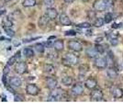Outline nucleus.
Listing matches in <instances>:
<instances>
[{
  "instance_id": "obj_21",
  "label": "nucleus",
  "mask_w": 123,
  "mask_h": 110,
  "mask_svg": "<svg viewBox=\"0 0 123 110\" xmlns=\"http://www.w3.org/2000/svg\"><path fill=\"white\" fill-rule=\"evenodd\" d=\"M49 21H50V18L45 15V16H42L40 17L39 19V26L40 27H45L49 24Z\"/></svg>"
},
{
  "instance_id": "obj_40",
  "label": "nucleus",
  "mask_w": 123,
  "mask_h": 110,
  "mask_svg": "<svg viewBox=\"0 0 123 110\" xmlns=\"http://www.w3.org/2000/svg\"><path fill=\"white\" fill-rule=\"evenodd\" d=\"M7 90H8V91H10V93H13V94L15 93V91H14V90L12 89L11 87H7Z\"/></svg>"
},
{
  "instance_id": "obj_15",
  "label": "nucleus",
  "mask_w": 123,
  "mask_h": 110,
  "mask_svg": "<svg viewBox=\"0 0 123 110\" xmlns=\"http://www.w3.org/2000/svg\"><path fill=\"white\" fill-rule=\"evenodd\" d=\"M107 75H108V77L109 79L115 80L118 75V71L116 70L115 67H109V68H108V70H107Z\"/></svg>"
},
{
  "instance_id": "obj_38",
  "label": "nucleus",
  "mask_w": 123,
  "mask_h": 110,
  "mask_svg": "<svg viewBox=\"0 0 123 110\" xmlns=\"http://www.w3.org/2000/svg\"><path fill=\"white\" fill-rule=\"evenodd\" d=\"M65 3H67V4H72V3H74L75 0H63Z\"/></svg>"
},
{
  "instance_id": "obj_37",
  "label": "nucleus",
  "mask_w": 123,
  "mask_h": 110,
  "mask_svg": "<svg viewBox=\"0 0 123 110\" xmlns=\"http://www.w3.org/2000/svg\"><path fill=\"white\" fill-rule=\"evenodd\" d=\"M102 41H103L102 37H100V38H97V39H96V42H97V43H101Z\"/></svg>"
},
{
  "instance_id": "obj_23",
  "label": "nucleus",
  "mask_w": 123,
  "mask_h": 110,
  "mask_svg": "<svg viewBox=\"0 0 123 110\" xmlns=\"http://www.w3.org/2000/svg\"><path fill=\"white\" fill-rule=\"evenodd\" d=\"M43 70H44V72L47 73H54V71H55L54 66H53V65H51V64H49V63L44 64V66H43Z\"/></svg>"
},
{
  "instance_id": "obj_26",
  "label": "nucleus",
  "mask_w": 123,
  "mask_h": 110,
  "mask_svg": "<svg viewBox=\"0 0 123 110\" xmlns=\"http://www.w3.org/2000/svg\"><path fill=\"white\" fill-rule=\"evenodd\" d=\"M95 48H96V50H97V52H98V54H103V53L105 52V48L100 43H97L95 45Z\"/></svg>"
},
{
  "instance_id": "obj_4",
  "label": "nucleus",
  "mask_w": 123,
  "mask_h": 110,
  "mask_svg": "<svg viewBox=\"0 0 123 110\" xmlns=\"http://www.w3.org/2000/svg\"><path fill=\"white\" fill-rule=\"evenodd\" d=\"M104 98V93L99 88H95L90 94V99L92 101H101Z\"/></svg>"
},
{
  "instance_id": "obj_31",
  "label": "nucleus",
  "mask_w": 123,
  "mask_h": 110,
  "mask_svg": "<svg viewBox=\"0 0 123 110\" xmlns=\"http://www.w3.org/2000/svg\"><path fill=\"white\" fill-rule=\"evenodd\" d=\"M54 0H44L43 4L46 6L47 7H52V6L54 5Z\"/></svg>"
},
{
  "instance_id": "obj_14",
  "label": "nucleus",
  "mask_w": 123,
  "mask_h": 110,
  "mask_svg": "<svg viewBox=\"0 0 123 110\" xmlns=\"http://www.w3.org/2000/svg\"><path fill=\"white\" fill-rule=\"evenodd\" d=\"M53 48L58 52H62L63 49H64V42H63V41L62 40H56L55 41L53 42Z\"/></svg>"
},
{
  "instance_id": "obj_10",
  "label": "nucleus",
  "mask_w": 123,
  "mask_h": 110,
  "mask_svg": "<svg viewBox=\"0 0 123 110\" xmlns=\"http://www.w3.org/2000/svg\"><path fill=\"white\" fill-rule=\"evenodd\" d=\"M110 92H111L113 97L116 98V99H119V98L123 97V89L118 87V86H114Z\"/></svg>"
},
{
  "instance_id": "obj_7",
  "label": "nucleus",
  "mask_w": 123,
  "mask_h": 110,
  "mask_svg": "<svg viewBox=\"0 0 123 110\" xmlns=\"http://www.w3.org/2000/svg\"><path fill=\"white\" fill-rule=\"evenodd\" d=\"M73 94H74L75 96H79V95H82L84 94V86L82 84L80 83H76V84H73L72 90H71Z\"/></svg>"
},
{
  "instance_id": "obj_41",
  "label": "nucleus",
  "mask_w": 123,
  "mask_h": 110,
  "mask_svg": "<svg viewBox=\"0 0 123 110\" xmlns=\"http://www.w3.org/2000/svg\"><path fill=\"white\" fill-rule=\"evenodd\" d=\"M83 2H89V1H90V0H82Z\"/></svg>"
},
{
  "instance_id": "obj_13",
  "label": "nucleus",
  "mask_w": 123,
  "mask_h": 110,
  "mask_svg": "<svg viewBox=\"0 0 123 110\" xmlns=\"http://www.w3.org/2000/svg\"><path fill=\"white\" fill-rule=\"evenodd\" d=\"M57 84H58V81L55 78H52V77H49L46 80V86L48 89L50 90H54L57 87Z\"/></svg>"
},
{
  "instance_id": "obj_33",
  "label": "nucleus",
  "mask_w": 123,
  "mask_h": 110,
  "mask_svg": "<svg viewBox=\"0 0 123 110\" xmlns=\"http://www.w3.org/2000/svg\"><path fill=\"white\" fill-rule=\"evenodd\" d=\"M87 17L89 19H94L96 18V10L93 11V10H89L87 12Z\"/></svg>"
},
{
  "instance_id": "obj_34",
  "label": "nucleus",
  "mask_w": 123,
  "mask_h": 110,
  "mask_svg": "<svg viewBox=\"0 0 123 110\" xmlns=\"http://www.w3.org/2000/svg\"><path fill=\"white\" fill-rule=\"evenodd\" d=\"M24 97L20 95V94H15V96H14V100L15 101H24Z\"/></svg>"
},
{
  "instance_id": "obj_12",
  "label": "nucleus",
  "mask_w": 123,
  "mask_h": 110,
  "mask_svg": "<svg viewBox=\"0 0 123 110\" xmlns=\"http://www.w3.org/2000/svg\"><path fill=\"white\" fill-rule=\"evenodd\" d=\"M59 22L61 23L62 26H71L72 25V21L69 17L65 15V14H62L59 17Z\"/></svg>"
},
{
  "instance_id": "obj_36",
  "label": "nucleus",
  "mask_w": 123,
  "mask_h": 110,
  "mask_svg": "<svg viewBox=\"0 0 123 110\" xmlns=\"http://www.w3.org/2000/svg\"><path fill=\"white\" fill-rule=\"evenodd\" d=\"M8 69H9V65L7 64V65L5 67V69H4V74H6V73L9 72V70H8Z\"/></svg>"
},
{
  "instance_id": "obj_11",
  "label": "nucleus",
  "mask_w": 123,
  "mask_h": 110,
  "mask_svg": "<svg viewBox=\"0 0 123 110\" xmlns=\"http://www.w3.org/2000/svg\"><path fill=\"white\" fill-rule=\"evenodd\" d=\"M45 15H46L51 20H54V19H56L57 17H58V11H57L55 8H53V7H48L46 9Z\"/></svg>"
},
{
  "instance_id": "obj_2",
  "label": "nucleus",
  "mask_w": 123,
  "mask_h": 110,
  "mask_svg": "<svg viewBox=\"0 0 123 110\" xmlns=\"http://www.w3.org/2000/svg\"><path fill=\"white\" fill-rule=\"evenodd\" d=\"M94 65L96 68H98V70H104V69L107 68L108 66V62L105 58L98 56V57L95 58V61H94Z\"/></svg>"
},
{
  "instance_id": "obj_28",
  "label": "nucleus",
  "mask_w": 123,
  "mask_h": 110,
  "mask_svg": "<svg viewBox=\"0 0 123 110\" xmlns=\"http://www.w3.org/2000/svg\"><path fill=\"white\" fill-rule=\"evenodd\" d=\"M35 48H36L37 52L40 53H42L44 52V50H45V47L43 46L42 43H37L36 45H35Z\"/></svg>"
},
{
  "instance_id": "obj_22",
  "label": "nucleus",
  "mask_w": 123,
  "mask_h": 110,
  "mask_svg": "<svg viewBox=\"0 0 123 110\" xmlns=\"http://www.w3.org/2000/svg\"><path fill=\"white\" fill-rule=\"evenodd\" d=\"M23 54H24L25 57H27V58H32L34 56V51L30 47L25 48V49L23 50Z\"/></svg>"
},
{
  "instance_id": "obj_1",
  "label": "nucleus",
  "mask_w": 123,
  "mask_h": 110,
  "mask_svg": "<svg viewBox=\"0 0 123 110\" xmlns=\"http://www.w3.org/2000/svg\"><path fill=\"white\" fill-rule=\"evenodd\" d=\"M93 8L97 12H103L107 10V0H95Z\"/></svg>"
},
{
  "instance_id": "obj_30",
  "label": "nucleus",
  "mask_w": 123,
  "mask_h": 110,
  "mask_svg": "<svg viewBox=\"0 0 123 110\" xmlns=\"http://www.w3.org/2000/svg\"><path fill=\"white\" fill-rule=\"evenodd\" d=\"M5 32H6V34L8 37H14L15 36V31H14L11 28H6Z\"/></svg>"
},
{
  "instance_id": "obj_35",
  "label": "nucleus",
  "mask_w": 123,
  "mask_h": 110,
  "mask_svg": "<svg viewBox=\"0 0 123 110\" xmlns=\"http://www.w3.org/2000/svg\"><path fill=\"white\" fill-rule=\"evenodd\" d=\"M75 34H76V32L74 31V30H69V31L65 32V35L66 36H74Z\"/></svg>"
},
{
  "instance_id": "obj_27",
  "label": "nucleus",
  "mask_w": 123,
  "mask_h": 110,
  "mask_svg": "<svg viewBox=\"0 0 123 110\" xmlns=\"http://www.w3.org/2000/svg\"><path fill=\"white\" fill-rule=\"evenodd\" d=\"M2 24H3V26L6 28H12L13 27V23H12V21H10V19H8V18H6L5 20L2 22Z\"/></svg>"
},
{
  "instance_id": "obj_18",
  "label": "nucleus",
  "mask_w": 123,
  "mask_h": 110,
  "mask_svg": "<svg viewBox=\"0 0 123 110\" xmlns=\"http://www.w3.org/2000/svg\"><path fill=\"white\" fill-rule=\"evenodd\" d=\"M108 41L110 42V44L112 46H117L118 44V35L114 34V33H109L108 36Z\"/></svg>"
},
{
  "instance_id": "obj_5",
  "label": "nucleus",
  "mask_w": 123,
  "mask_h": 110,
  "mask_svg": "<svg viewBox=\"0 0 123 110\" xmlns=\"http://www.w3.org/2000/svg\"><path fill=\"white\" fill-rule=\"evenodd\" d=\"M63 61H65L66 63H68L69 65H76L79 63V59L76 55H74V53L67 52L65 54V57L63 59Z\"/></svg>"
},
{
  "instance_id": "obj_16",
  "label": "nucleus",
  "mask_w": 123,
  "mask_h": 110,
  "mask_svg": "<svg viewBox=\"0 0 123 110\" xmlns=\"http://www.w3.org/2000/svg\"><path fill=\"white\" fill-rule=\"evenodd\" d=\"M9 84L11 86H14V87H19L22 84V81L19 77H17V76H13L9 79Z\"/></svg>"
},
{
  "instance_id": "obj_17",
  "label": "nucleus",
  "mask_w": 123,
  "mask_h": 110,
  "mask_svg": "<svg viewBox=\"0 0 123 110\" xmlns=\"http://www.w3.org/2000/svg\"><path fill=\"white\" fill-rule=\"evenodd\" d=\"M86 54L87 55V57L95 59L96 57H98V52H97V50H96L95 47L94 48L90 47V48H87L86 50Z\"/></svg>"
},
{
  "instance_id": "obj_20",
  "label": "nucleus",
  "mask_w": 123,
  "mask_h": 110,
  "mask_svg": "<svg viewBox=\"0 0 123 110\" xmlns=\"http://www.w3.org/2000/svg\"><path fill=\"white\" fill-rule=\"evenodd\" d=\"M104 24H105V20L102 17H96L93 22V26L96 28H101L104 26Z\"/></svg>"
},
{
  "instance_id": "obj_3",
  "label": "nucleus",
  "mask_w": 123,
  "mask_h": 110,
  "mask_svg": "<svg viewBox=\"0 0 123 110\" xmlns=\"http://www.w3.org/2000/svg\"><path fill=\"white\" fill-rule=\"evenodd\" d=\"M68 49L71 50L73 52H80L83 51V45L81 42L77 41H68Z\"/></svg>"
},
{
  "instance_id": "obj_25",
  "label": "nucleus",
  "mask_w": 123,
  "mask_h": 110,
  "mask_svg": "<svg viewBox=\"0 0 123 110\" xmlns=\"http://www.w3.org/2000/svg\"><path fill=\"white\" fill-rule=\"evenodd\" d=\"M104 20H105V23H107V24L110 23V22L113 20L112 13H111V12H108V13L105 15V17H104Z\"/></svg>"
},
{
  "instance_id": "obj_19",
  "label": "nucleus",
  "mask_w": 123,
  "mask_h": 110,
  "mask_svg": "<svg viewBox=\"0 0 123 110\" xmlns=\"http://www.w3.org/2000/svg\"><path fill=\"white\" fill-rule=\"evenodd\" d=\"M73 83H74V79L72 76H64L62 79V84L65 86H71L73 85Z\"/></svg>"
},
{
  "instance_id": "obj_39",
  "label": "nucleus",
  "mask_w": 123,
  "mask_h": 110,
  "mask_svg": "<svg viewBox=\"0 0 123 110\" xmlns=\"http://www.w3.org/2000/svg\"><path fill=\"white\" fill-rule=\"evenodd\" d=\"M15 55H16V57L18 58V59L20 58V52H18L16 53Z\"/></svg>"
},
{
  "instance_id": "obj_32",
  "label": "nucleus",
  "mask_w": 123,
  "mask_h": 110,
  "mask_svg": "<svg viewBox=\"0 0 123 110\" xmlns=\"http://www.w3.org/2000/svg\"><path fill=\"white\" fill-rule=\"evenodd\" d=\"M18 62V58L16 57V55H14V56H12V57L8 60V62H7V64L9 65V66H11V65H13V64H15L16 63Z\"/></svg>"
},
{
  "instance_id": "obj_42",
  "label": "nucleus",
  "mask_w": 123,
  "mask_h": 110,
  "mask_svg": "<svg viewBox=\"0 0 123 110\" xmlns=\"http://www.w3.org/2000/svg\"><path fill=\"white\" fill-rule=\"evenodd\" d=\"M6 2H10V1H12V0H5Z\"/></svg>"
},
{
  "instance_id": "obj_29",
  "label": "nucleus",
  "mask_w": 123,
  "mask_h": 110,
  "mask_svg": "<svg viewBox=\"0 0 123 110\" xmlns=\"http://www.w3.org/2000/svg\"><path fill=\"white\" fill-rule=\"evenodd\" d=\"M77 28H81V29H89L91 27V24L88 22H83V23H79L76 25Z\"/></svg>"
},
{
  "instance_id": "obj_9",
  "label": "nucleus",
  "mask_w": 123,
  "mask_h": 110,
  "mask_svg": "<svg viewBox=\"0 0 123 110\" xmlns=\"http://www.w3.org/2000/svg\"><path fill=\"white\" fill-rule=\"evenodd\" d=\"M85 86L89 90L95 89L98 86V81L93 77H89L85 81Z\"/></svg>"
},
{
  "instance_id": "obj_24",
  "label": "nucleus",
  "mask_w": 123,
  "mask_h": 110,
  "mask_svg": "<svg viewBox=\"0 0 123 110\" xmlns=\"http://www.w3.org/2000/svg\"><path fill=\"white\" fill-rule=\"evenodd\" d=\"M22 5L25 7H32L36 5V0H24Z\"/></svg>"
},
{
  "instance_id": "obj_8",
  "label": "nucleus",
  "mask_w": 123,
  "mask_h": 110,
  "mask_svg": "<svg viewBox=\"0 0 123 110\" xmlns=\"http://www.w3.org/2000/svg\"><path fill=\"white\" fill-rule=\"evenodd\" d=\"M16 73H18V74H24L28 72V65L25 62H19L18 63V64L15 67Z\"/></svg>"
},
{
  "instance_id": "obj_6",
  "label": "nucleus",
  "mask_w": 123,
  "mask_h": 110,
  "mask_svg": "<svg viewBox=\"0 0 123 110\" xmlns=\"http://www.w3.org/2000/svg\"><path fill=\"white\" fill-rule=\"evenodd\" d=\"M26 93L30 95H38L40 93V88L34 84H29L26 86Z\"/></svg>"
}]
</instances>
